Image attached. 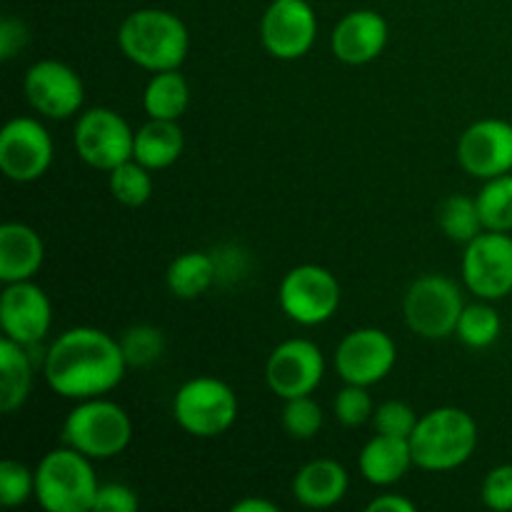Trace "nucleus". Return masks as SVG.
I'll return each instance as SVG.
<instances>
[{
  "mask_svg": "<svg viewBox=\"0 0 512 512\" xmlns=\"http://www.w3.org/2000/svg\"><path fill=\"white\" fill-rule=\"evenodd\" d=\"M118 45L138 68L160 73L185 63L190 50L188 25L170 10L140 8L120 23Z\"/></svg>",
  "mask_w": 512,
  "mask_h": 512,
  "instance_id": "nucleus-2",
  "label": "nucleus"
},
{
  "mask_svg": "<svg viewBox=\"0 0 512 512\" xmlns=\"http://www.w3.org/2000/svg\"><path fill=\"white\" fill-rule=\"evenodd\" d=\"M28 38L30 35L23 20L10 18V15L0 20V58L13 60L28 45Z\"/></svg>",
  "mask_w": 512,
  "mask_h": 512,
  "instance_id": "nucleus-37",
  "label": "nucleus"
},
{
  "mask_svg": "<svg viewBox=\"0 0 512 512\" xmlns=\"http://www.w3.org/2000/svg\"><path fill=\"white\" fill-rule=\"evenodd\" d=\"M165 280H168V290L175 298H200V295H205L218 283V263H215V255L200 253V250H188V253L178 255L170 263Z\"/></svg>",
  "mask_w": 512,
  "mask_h": 512,
  "instance_id": "nucleus-24",
  "label": "nucleus"
},
{
  "mask_svg": "<svg viewBox=\"0 0 512 512\" xmlns=\"http://www.w3.org/2000/svg\"><path fill=\"white\" fill-rule=\"evenodd\" d=\"M25 98L30 108L43 118H73L85 100V85L68 63L45 58L28 68L23 80Z\"/></svg>",
  "mask_w": 512,
  "mask_h": 512,
  "instance_id": "nucleus-13",
  "label": "nucleus"
},
{
  "mask_svg": "<svg viewBox=\"0 0 512 512\" xmlns=\"http://www.w3.org/2000/svg\"><path fill=\"white\" fill-rule=\"evenodd\" d=\"M458 160L465 173L480 180L512 173V123L483 118L470 125L460 135Z\"/></svg>",
  "mask_w": 512,
  "mask_h": 512,
  "instance_id": "nucleus-17",
  "label": "nucleus"
},
{
  "mask_svg": "<svg viewBox=\"0 0 512 512\" xmlns=\"http://www.w3.org/2000/svg\"><path fill=\"white\" fill-rule=\"evenodd\" d=\"M318 38V15L308 0H270L260 20L263 48L278 60H298Z\"/></svg>",
  "mask_w": 512,
  "mask_h": 512,
  "instance_id": "nucleus-12",
  "label": "nucleus"
},
{
  "mask_svg": "<svg viewBox=\"0 0 512 512\" xmlns=\"http://www.w3.org/2000/svg\"><path fill=\"white\" fill-rule=\"evenodd\" d=\"M368 512H415V505L405 495L385 493L368 503Z\"/></svg>",
  "mask_w": 512,
  "mask_h": 512,
  "instance_id": "nucleus-38",
  "label": "nucleus"
},
{
  "mask_svg": "<svg viewBox=\"0 0 512 512\" xmlns=\"http://www.w3.org/2000/svg\"><path fill=\"white\" fill-rule=\"evenodd\" d=\"M53 165V138L38 118L18 115L0 133V170L13 183H35Z\"/></svg>",
  "mask_w": 512,
  "mask_h": 512,
  "instance_id": "nucleus-11",
  "label": "nucleus"
},
{
  "mask_svg": "<svg viewBox=\"0 0 512 512\" xmlns=\"http://www.w3.org/2000/svg\"><path fill=\"white\" fill-rule=\"evenodd\" d=\"M35 363L28 353V345L15 340H0V410L5 415L15 413L25 405L30 390H33Z\"/></svg>",
  "mask_w": 512,
  "mask_h": 512,
  "instance_id": "nucleus-22",
  "label": "nucleus"
},
{
  "mask_svg": "<svg viewBox=\"0 0 512 512\" xmlns=\"http://www.w3.org/2000/svg\"><path fill=\"white\" fill-rule=\"evenodd\" d=\"M503 333V320H500V313L488 303H470L465 305L463 313H460L458 328H455V335H458L460 343L465 348L473 350H485L495 343Z\"/></svg>",
  "mask_w": 512,
  "mask_h": 512,
  "instance_id": "nucleus-27",
  "label": "nucleus"
},
{
  "mask_svg": "<svg viewBox=\"0 0 512 512\" xmlns=\"http://www.w3.org/2000/svg\"><path fill=\"white\" fill-rule=\"evenodd\" d=\"M138 505L140 500L133 488L125 483H105L95 495L93 512H135Z\"/></svg>",
  "mask_w": 512,
  "mask_h": 512,
  "instance_id": "nucleus-36",
  "label": "nucleus"
},
{
  "mask_svg": "<svg viewBox=\"0 0 512 512\" xmlns=\"http://www.w3.org/2000/svg\"><path fill=\"white\" fill-rule=\"evenodd\" d=\"M418 420V413L408 403H403V400H388V403L378 405L373 413L375 433L393 435V438L410 440Z\"/></svg>",
  "mask_w": 512,
  "mask_h": 512,
  "instance_id": "nucleus-34",
  "label": "nucleus"
},
{
  "mask_svg": "<svg viewBox=\"0 0 512 512\" xmlns=\"http://www.w3.org/2000/svg\"><path fill=\"white\" fill-rule=\"evenodd\" d=\"M185 148V135L178 120L150 118L140 130H135L133 158L148 170H165L178 163Z\"/></svg>",
  "mask_w": 512,
  "mask_h": 512,
  "instance_id": "nucleus-23",
  "label": "nucleus"
},
{
  "mask_svg": "<svg viewBox=\"0 0 512 512\" xmlns=\"http://www.w3.org/2000/svg\"><path fill=\"white\" fill-rule=\"evenodd\" d=\"M350 488V475L338 460L318 458L295 473L293 495L300 505L310 510H328L345 498Z\"/></svg>",
  "mask_w": 512,
  "mask_h": 512,
  "instance_id": "nucleus-19",
  "label": "nucleus"
},
{
  "mask_svg": "<svg viewBox=\"0 0 512 512\" xmlns=\"http://www.w3.org/2000/svg\"><path fill=\"white\" fill-rule=\"evenodd\" d=\"M45 243L25 223H5L0 228V280L3 283H20L33 280L43 268Z\"/></svg>",
  "mask_w": 512,
  "mask_h": 512,
  "instance_id": "nucleus-20",
  "label": "nucleus"
},
{
  "mask_svg": "<svg viewBox=\"0 0 512 512\" xmlns=\"http://www.w3.org/2000/svg\"><path fill=\"white\" fill-rule=\"evenodd\" d=\"M340 300H343V293H340L338 278L323 265H295L280 280V308L293 323L305 325V328L328 323L338 313Z\"/></svg>",
  "mask_w": 512,
  "mask_h": 512,
  "instance_id": "nucleus-8",
  "label": "nucleus"
},
{
  "mask_svg": "<svg viewBox=\"0 0 512 512\" xmlns=\"http://www.w3.org/2000/svg\"><path fill=\"white\" fill-rule=\"evenodd\" d=\"M323 408L313 400V395H300V398L285 400L283 408V428L290 438L310 440L323 428Z\"/></svg>",
  "mask_w": 512,
  "mask_h": 512,
  "instance_id": "nucleus-31",
  "label": "nucleus"
},
{
  "mask_svg": "<svg viewBox=\"0 0 512 512\" xmlns=\"http://www.w3.org/2000/svg\"><path fill=\"white\" fill-rule=\"evenodd\" d=\"M238 395L225 380L200 375L178 388L173 418L193 438H220L238 420Z\"/></svg>",
  "mask_w": 512,
  "mask_h": 512,
  "instance_id": "nucleus-6",
  "label": "nucleus"
},
{
  "mask_svg": "<svg viewBox=\"0 0 512 512\" xmlns=\"http://www.w3.org/2000/svg\"><path fill=\"white\" fill-rule=\"evenodd\" d=\"M485 508L495 512H512V463L490 470L480 488Z\"/></svg>",
  "mask_w": 512,
  "mask_h": 512,
  "instance_id": "nucleus-35",
  "label": "nucleus"
},
{
  "mask_svg": "<svg viewBox=\"0 0 512 512\" xmlns=\"http://www.w3.org/2000/svg\"><path fill=\"white\" fill-rule=\"evenodd\" d=\"M133 440V420L118 403L103 398L78 400L63 423V445L88 455L90 460H110Z\"/></svg>",
  "mask_w": 512,
  "mask_h": 512,
  "instance_id": "nucleus-5",
  "label": "nucleus"
},
{
  "mask_svg": "<svg viewBox=\"0 0 512 512\" xmlns=\"http://www.w3.org/2000/svg\"><path fill=\"white\" fill-rule=\"evenodd\" d=\"M98 490L93 460L68 445L45 453L35 468V500L45 512H93Z\"/></svg>",
  "mask_w": 512,
  "mask_h": 512,
  "instance_id": "nucleus-4",
  "label": "nucleus"
},
{
  "mask_svg": "<svg viewBox=\"0 0 512 512\" xmlns=\"http://www.w3.org/2000/svg\"><path fill=\"white\" fill-rule=\"evenodd\" d=\"M30 498H35V470L20 460H3L0 463V503L5 508H18Z\"/></svg>",
  "mask_w": 512,
  "mask_h": 512,
  "instance_id": "nucleus-32",
  "label": "nucleus"
},
{
  "mask_svg": "<svg viewBox=\"0 0 512 512\" xmlns=\"http://www.w3.org/2000/svg\"><path fill=\"white\" fill-rule=\"evenodd\" d=\"M190 85L183 78L180 68L153 73L143 90V108L148 118L155 120H180L188 110Z\"/></svg>",
  "mask_w": 512,
  "mask_h": 512,
  "instance_id": "nucleus-25",
  "label": "nucleus"
},
{
  "mask_svg": "<svg viewBox=\"0 0 512 512\" xmlns=\"http://www.w3.org/2000/svg\"><path fill=\"white\" fill-rule=\"evenodd\" d=\"M153 170L145 168L138 160H125L123 165L110 170V193L125 208H140L153 195Z\"/></svg>",
  "mask_w": 512,
  "mask_h": 512,
  "instance_id": "nucleus-29",
  "label": "nucleus"
},
{
  "mask_svg": "<svg viewBox=\"0 0 512 512\" xmlns=\"http://www.w3.org/2000/svg\"><path fill=\"white\" fill-rule=\"evenodd\" d=\"M53 325V305L48 293L33 280L5 283L0 295V328L5 338L20 345H38Z\"/></svg>",
  "mask_w": 512,
  "mask_h": 512,
  "instance_id": "nucleus-16",
  "label": "nucleus"
},
{
  "mask_svg": "<svg viewBox=\"0 0 512 512\" xmlns=\"http://www.w3.org/2000/svg\"><path fill=\"white\" fill-rule=\"evenodd\" d=\"M73 145L83 163L110 173L125 160H133L135 130L113 108H90L75 123Z\"/></svg>",
  "mask_w": 512,
  "mask_h": 512,
  "instance_id": "nucleus-9",
  "label": "nucleus"
},
{
  "mask_svg": "<svg viewBox=\"0 0 512 512\" xmlns=\"http://www.w3.org/2000/svg\"><path fill=\"white\" fill-rule=\"evenodd\" d=\"M413 465L410 440L383 433H375V438H370L360 450L358 458L360 475L378 488H390V485L400 483Z\"/></svg>",
  "mask_w": 512,
  "mask_h": 512,
  "instance_id": "nucleus-21",
  "label": "nucleus"
},
{
  "mask_svg": "<svg viewBox=\"0 0 512 512\" xmlns=\"http://www.w3.org/2000/svg\"><path fill=\"white\" fill-rule=\"evenodd\" d=\"M388 35V20L378 10L360 8L338 20L330 35V50L345 65L373 63L383 55Z\"/></svg>",
  "mask_w": 512,
  "mask_h": 512,
  "instance_id": "nucleus-18",
  "label": "nucleus"
},
{
  "mask_svg": "<svg viewBox=\"0 0 512 512\" xmlns=\"http://www.w3.org/2000/svg\"><path fill=\"white\" fill-rule=\"evenodd\" d=\"M120 348H123L128 368H148L163 358L165 335L155 325H133L120 335Z\"/></svg>",
  "mask_w": 512,
  "mask_h": 512,
  "instance_id": "nucleus-30",
  "label": "nucleus"
},
{
  "mask_svg": "<svg viewBox=\"0 0 512 512\" xmlns=\"http://www.w3.org/2000/svg\"><path fill=\"white\" fill-rule=\"evenodd\" d=\"M333 363L345 383L370 388L393 373L398 363V348L385 330L358 328L340 340Z\"/></svg>",
  "mask_w": 512,
  "mask_h": 512,
  "instance_id": "nucleus-14",
  "label": "nucleus"
},
{
  "mask_svg": "<svg viewBox=\"0 0 512 512\" xmlns=\"http://www.w3.org/2000/svg\"><path fill=\"white\" fill-rule=\"evenodd\" d=\"M333 413L335 420H338L340 425H345V428H360V425H365L368 420H373L375 403L365 385L345 383V388L335 395Z\"/></svg>",
  "mask_w": 512,
  "mask_h": 512,
  "instance_id": "nucleus-33",
  "label": "nucleus"
},
{
  "mask_svg": "<svg viewBox=\"0 0 512 512\" xmlns=\"http://www.w3.org/2000/svg\"><path fill=\"white\" fill-rule=\"evenodd\" d=\"M463 308L465 300L460 285L438 273L415 280L403 300L408 328L428 340H443L455 335Z\"/></svg>",
  "mask_w": 512,
  "mask_h": 512,
  "instance_id": "nucleus-7",
  "label": "nucleus"
},
{
  "mask_svg": "<svg viewBox=\"0 0 512 512\" xmlns=\"http://www.w3.org/2000/svg\"><path fill=\"white\" fill-rule=\"evenodd\" d=\"M438 225L453 243L468 245L485 230L478 200L468 195H450L438 205Z\"/></svg>",
  "mask_w": 512,
  "mask_h": 512,
  "instance_id": "nucleus-26",
  "label": "nucleus"
},
{
  "mask_svg": "<svg viewBox=\"0 0 512 512\" xmlns=\"http://www.w3.org/2000/svg\"><path fill=\"white\" fill-rule=\"evenodd\" d=\"M478 423L455 405L428 410L410 435V450L420 470L450 473L473 458L478 448Z\"/></svg>",
  "mask_w": 512,
  "mask_h": 512,
  "instance_id": "nucleus-3",
  "label": "nucleus"
},
{
  "mask_svg": "<svg viewBox=\"0 0 512 512\" xmlns=\"http://www.w3.org/2000/svg\"><path fill=\"white\" fill-rule=\"evenodd\" d=\"M233 512H278L270 500H263V498H245V500H238V503L233 505Z\"/></svg>",
  "mask_w": 512,
  "mask_h": 512,
  "instance_id": "nucleus-39",
  "label": "nucleus"
},
{
  "mask_svg": "<svg viewBox=\"0 0 512 512\" xmlns=\"http://www.w3.org/2000/svg\"><path fill=\"white\" fill-rule=\"evenodd\" d=\"M478 200L480 218H483L485 230H500L510 233L512 230V173L498 175V178L485 180Z\"/></svg>",
  "mask_w": 512,
  "mask_h": 512,
  "instance_id": "nucleus-28",
  "label": "nucleus"
},
{
  "mask_svg": "<svg viewBox=\"0 0 512 512\" xmlns=\"http://www.w3.org/2000/svg\"><path fill=\"white\" fill-rule=\"evenodd\" d=\"M325 358L323 350L305 338H290L270 353L265 365L268 388L278 398L290 400L300 395H313L323 383Z\"/></svg>",
  "mask_w": 512,
  "mask_h": 512,
  "instance_id": "nucleus-15",
  "label": "nucleus"
},
{
  "mask_svg": "<svg viewBox=\"0 0 512 512\" xmlns=\"http://www.w3.org/2000/svg\"><path fill=\"white\" fill-rule=\"evenodd\" d=\"M120 338L100 328H70L53 340L43 355V375L55 395L68 400L103 398L125 378Z\"/></svg>",
  "mask_w": 512,
  "mask_h": 512,
  "instance_id": "nucleus-1",
  "label": "nucleus"
},
{
  "mask_svg": "<svg viewBox=\"0 0 512 512\" xmlns=\"http://www.w3.org/2000/svg\"><path fill=\"white\" fill-rule=\"evenodd\" d=\"M463 283L475 298L503 300L512 295V235L483 230L465 245Z\"/></svg>",
  "mask_w": 512,
  "mask_h": 512,
  "instance_id": "nucleus-10",
  "label": "nucleus"
}]
</instances>
